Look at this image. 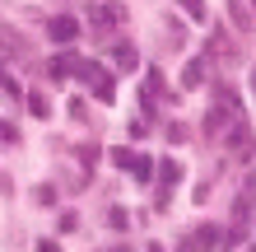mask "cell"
I'll return each instance as SVG.
<instances>
[{"instance_id": "obj_1", "label": "cell", "mask_w": 256, "mask_h": 252, "mask_svg": "<svg viewBox=\"0 0 256 252\" xmlns=\"http://www.w3.org/2000/svg\"><path fill=\"white\" fill-rule=\"evenodd\" d=\"M122 24H126V5H122V0H102V5H94V14H88L94 38H112Z\"/></svg>"}, {"instance_id": "obj_2", "label": "cell", "mask_w": 256, "mask_h": 252, "mask_svg": "<svg viewBox=\"0 0 256 252\" xmlns=\"http://www.w3.org/2000/svg\"><path fill=\"white\" fill-rule=\"evenodd\" d=\"M80 75L88 80V89H94V98H98V103H112V94H116V89H112V75H108L102 66H94V61H80Z\"/></svg>"}, {"instance_id": "obj_3", "label": "cell", "mask_w": 256, "mask_h": 252, "mask_svg": "<svg viewBox=\"0 0 256 252\" xmlns=\"http://www.w3.org/2000/svg\"><path fill=\"white\" fill-rule=\"evenodd\" d=\"M228 150H233V159H242V164L256 154V136H252L247 122H233V126H228Z\"/></svg>"}, {"instance_id": "obj_4", "label": "cell", "mask_w": 256, "mask_h": 252, "mask_svg": "<svg viewBox=\"0 0 256 252\" xmlns=\"http://www.w3.org/2000/svg\"><path fill=\"white\" fill-rule=\"evenodd\" d=\"M47 33H52V42H61V47H70V42L80 38V24H74L70 14H56V19L47 24Z\"/></svg>"}, {"instance_id": "obj_5", "label": "cell", "mask_w": 256, "mask_h": 252, "mask_svg": "<svg viewBox=\"0 0 256 252\" xmlns=\"http://www.w3.org/2000/svg\"><path fill=\"white\" fill-rule=\"evenodd\" d=\"M228 19L242 28V33H252V28H256V10H252V0H228Z\"/></svg>"}, {"instance_id": "obj_6", "label": "cell", "mask_w": 256, "mask_h": 252, "mask_svg": "<svg viewBox=\"0 0 256 252\" xmlns=\"http://www.w3.org/2000/svg\"><path fill=\"white\" fill-rule=\"evenodd\" d=\"M205 75H210V56H196V61H186V70H182V84L186 89H200Z\"/></svg>"}, {"instance_id": "obj_7", "label": "cell", "mask_w": 256, "mask_h": 252, "mask_svg": "<svg viewBox=\"0 0 256 252\" xmlns=\"http://www.w3.org/2000/svg\"><path fill=\"white\" fill-rule=\"evenodd\" d=\"M200 126H205V136H219V131H228V126H233V112H228V108H210Z\"/></svg>"}, {"instance_id": "obj_8", "label": "cell", "mask_w": 256, "mask_h": 252, "mask_svg": "<svg viewBox=\"0 0 256 252\" xmlns=\"http://www.w3.org/2000/svg\"><path fill=\"white\" fill-rule=\"evenodd\" d=\"M210 56H214V61H238V47L228 42V33H214L210 38V47H205Z\"/></svg>"}, {"instance_id": "obj_9", "label": "cell", "mask_w": 256, "mask_h": 252, "mask_svg": "<svg viewBox=\"0 0 256 252\" xmlns=\"http://www.w3.org/2000/svg\"><path fill=\"white\" fill-rule=\"evenodd\" d=\"M112 61H116V70H135V66H140V52H135L130 42H116V47H112Z\"/></svg>"}, {"instance_id": "obj_10", "label": "cell", "mask_w": 256, "mask_h": 252, "mask_svg": "<svg viewBox=\"0 0 256 252\" xmlns=\"http://www.w3.org/2000/svg\"><path fill=\"white\" fill-rule=\"evenodd\" d=\"M158 182H163V191L177 187V182H182V164H177V159H163V164H158Z\"/></svg>"}, {"instance_id": "obj_11", "label": "cell", "mask_w": 256, "mask_h": 252, "mask_svg": "<svg viewBox=\"0 0 256 252\" xmlns=\"http://www.w3.org/2000/svg\"><path fill=\"white\" fill-rule=\"evenodd\" d=\"M191 243H196V252H210V247H219V233H214V224L196 229V233H191Z\"/></svg>"}, {"instance_id": "obj_12", "label": "cell", "mask_w": 256, "mask_h": 252, "mask_svg": "<svg viewBox=\"0 0 256 252\" xmlns=\"http://www.w3.org/2000/svg\"><path fill=\"white\" fill-rule=\"evenodd\" d=\"M24 52V38H14V28H0V56H14Z\"/></svg>"}, {"instance_id": "obj_13", "label": "cell", "mask_w": 256, "mask_h": 252, "mask_svg": "<svg viewBox=\"0 0 256 252\" xmlns=\"http://www.w3.org/2000/svg\"><path fill=\"white\" fill-rule=\"evenodd\" d=\"M28 112H33V117H47V112H52V103L42 98V94H28Z\"/></svg>"}, {"instance_id": "obj_14", "label": "cell", "mask_w": 256, "mask_h": 252, "mask_svg": "<svg viewBox=\"0 0 256 252\" xmlns=\"http://www.w3.org/2000/svg\"><path fill=\"white\" fill-rule=\"evenodd\" d=\"M130 173H135V177H140V182H144V177H149V173H154V164H149V159H144V154H135V164H130Z\"/></svg>"}, {"instance_id": "obj_15", "label": "cell", "mask_w": 256, "mask_h": 252, "mask_svg": "<svg viewBox=\"0 0 256 252\" xmlns=\"http://www.w3.org/2000/svg\"><path fill=\"white\" fill-rule=\"evenodd\" d=\"M98 154H102L98 145H84V150H80V164H98Z\"/></svg>"}, {"instance_id": "obj_16", "label": "cell", "mask_w": 256, "mask_h": 252, "mask_svg": "<svg viewBox=\"0 0 256 252\" xmlns=\"http://www.w3.org/2000/svg\"><path fill=\"white\" fill-rule=\"evenodd\" d=\"M14 140H19V131H14L10 122H0V145H14Z\"/></svg>"}, {"instance_id": "obj_17", "label": "cell", "mask_w": 256, "mask_h": 252, "mask_svg": "<svg viewBox=\"0 0 256 252\" xmlns=\"http://www.w3.org/2000/svg\"><path fill=\"white\" fill-rule=\"evenodd\" d=\"M112 159H116V168H130V164H135L130 150H112Z\"/></svg>"}, {"instance_id": "obj_18", "label": "cell", "mask_w": 256, "mask_h": 252, "mask_svg": "<svg viewBox=\"0 0 256 252\" xmlns=\"http://www.w3.org/2000/svg\"><path fill=\"white\" fill-rule=\"evenodd\" d=\"M74 229H80V215L66 210V215H61V233H74Z\"/></svg>"}, {"instance_id": "obj_19", "label": "cell", "mask_w": 256, "mask_h": 252, "mask_svg": "<svg viewBox=\"0 0 256 252\" xmlns=\"http://www.w3.org/2000/svg\"><path fill=\"white\" fill-rule=\"evenodd\" d=\"M182 5H186L191 19H205V5H200V0H182Z\"/></svg>"}, {"instance_id": "obj_20", "label": "cell", "mask_w": 256, "mask_h": 252, "mask_svg": "<svg viewBox=\"0 0 256 252\" xmlns=\"http://www.w3.org/2000/svg\"><path fill=\"white\" fill-rule=\"evenodd\" d=\"M168 140H186V126L182 122H168Z\"/></svg>"}, {"instance_id": "obj_21", "label": "cell", "mask_w": 256, "mask_h": 252, "mask_svg": "<svg viewBox=\"0 0 256 252\" xmlns=\"http://www.w3.org/2000/svg\"><path fill=\"white\" fill-rule=\"evenodd\" d=\"M177 252H196V243H191V238H182V243H177Z\"/></svg>"}, {"instance_id": "obj_22", "label": "cell", "mask_w": 256, "mask_h": 252, "mask_svg": "<svg viewBox=\"0 0 256 252\" xmlns=\"http://www.w3.org/2000/svg\"><path fill=\"white\" fill-rule=\"evenodd\" d=\"M149 252H163V247H158V243H149Z\"/></svg>"}, {"instance_id": "obj_23", "label": "cell", "mask_w": 256, "mask_h": 252, "mask_svg": "<svg viewBox=\"0 0 256 252\" xmlns=\"http://www.w3.org/2000/svg\"><path fill=\"white\" fill-rule=\"evenodd\" d=\"M252 94H256V70H252Z\"/></svg>"}, {"instance_id": "obj_24", "label": "cell", "mask_w": 256, "mask_h": 252, "mask_svg": "<svg viewBox=\"0 0 256 252\" xmlns=\"http://www.w3.org/2000/svg\"><path fill=\"white\" fill-rule=\"evenodd\" d=\"M112 252H126V247H112Z\"/></svg>"}]
</instances>
